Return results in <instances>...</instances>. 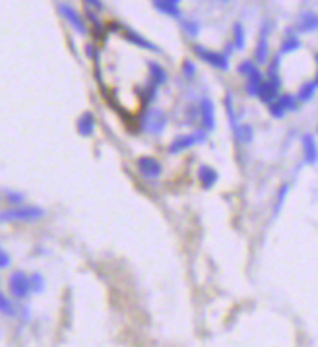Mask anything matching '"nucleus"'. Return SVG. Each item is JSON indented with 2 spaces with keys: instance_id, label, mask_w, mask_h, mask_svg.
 Wrapping results in <instances>:
<instances>
[{
  "instance_id": "f03ea898",
  "label": "nucleus",
  "mask_w": 318,
  "mask_h": 347,
  "mask_svg": "<svg viewBox=\"0 0 318 347\" xmlns=\"http://www.w3.org/2000/svg\"><path fill=\"white\" fill-rule=\"evenodd\" d=\"M192 51H194V55L200 58V60H204V62L210 64V66H214L216 70H221V72L229 70V58H227L225 53L210 51V49H206L202 45H194Z\"/></svg>"
},
{
  "instance_id": "7ed1b4c3",
  "label": "nucleus",
  "mask_w": 318,
  "mask_h": 347,
  "mask_svg": "<svg viewBox=\"0 0 318 347\" xmlns=\"http://www.w3.org/2000/svg\"><path fill=\"white\" fill-rule=\"evenodd\" d=\"M206 136H208V132L206 130L190 132V134H185V136H177L173 142L169 144V153H171V155H177V153H181V151H185V149H190V147H194V145L202 144V142H206Z\"/></svg>"
},
{
  "instance_id": "473e14b6",
  "label": "nucleus",
  "mask_w": 318,
  "mask_h": 347,
  "mask_svg": "<svg viewBox=\"0 0 318 347\" xmlns=\"http://www.w3.org/2000/svg\"><path fill=\"white\" fill-rule=\"evenodd\" d=\"M268 105H270V109H268V111H270V115L274 116V118H281V116L285 115V109H283V107L277 103V99H274V101L268 103Z\"/></svg>"
},
{
  "instance_id": "a211bd4d",
  "label": "nucleus",
  "mask_w": 318,
  "mask_h": 347,
  "mask_svg": "<svg viewBox=\"0 0 318 347\" xmlns=\"http://www.w3.org/2000/svg\"><path fill=\"white\" fill-rule=\"evenodd\" d=\"M153 8L157 10L159 14L171 16V18H181L179 4H173V2H167V0H153Z\"/></svg>"
},
{
  "instance_id": "c85d7f7f",
  "label": "nucleus",
  "mask_w": 318,
  "mask_h": 347,
  "mask_svg": "<svg viewBox=\"0 0 318 347\" xmlns=\"http://www.w3.org/2000/svg\"><path fill=\"white\" fill-rule=\"evenodd\" d=\"M183 29L187 31L188 35L196 37V35L200 33V24H198V22H194V20H183Z\"/></svg>"
},
{
  "instance_id": "ddd939ff",
  "label": "nucleus",
  "mask_w": 318,
  "mask_h": 347,
  "mask_svg": "<svg viewBox=\"0 0 318 347\" xmlns=\"http://www.w3.org/2000/svg\"><path fill=\"white\" fill-rule=\"evenodd\" d=\"M76 128H78V134L80 136H91L93 130H95V116L91 115L89 111L82 113L78 122H76Z\"/></svg>"
},
{
  "instance_id": "6ab92c4d",
  "label": "nucleus",
  "mask_w": 318,
  "mask_h": 347,
  "mask_svg": "<svg viewBox=\"0 0 318 347\" xmlns=\"http://www.w3.org/2000/svg\"><path fill=\"white\" fill-rule=\"evenodd\" d=\"M316 89H318V86L314 84V82H306V84H303V86H301V89H299L297 99H299L301 103H308L312 97H314Z\"/></svg>"
},
{
  "instance_id": "58836bf2",
  "label": "nucleus",
  "mask_w": 318,
  "mask_h": 347,
  "mask_svg": "<svg viewBox=\"0 0 318 347\" xmlns=\"http://www.w3.org/2000/svg\"><path fill=\"white\" fill-rule=\"evenodd\" d=\"M316 62H318V55H316Z\"/></svg>"
},
{
  "instance_id": "f8f14e48",
  "label": "nucleus",
  "mask_w": 318,
  "mask_h": 347,
  "mask_svg": "<svg viewBox=\"0 0 318 347\" xmlns=\"http://www.w3.org/2000/svg\"><path fill=\"white\" fill-rule=\"evenodd\" d=\"M268 28H270V22H264L260 41H258V47H256V60H258V64L266 62V60H268V55H270V47H268V31H270V29Z\"/></svg>"
},
{
  "instance_id": "e433bc0d",
  "label": "nucleus",
  "mask_w": 318,
  "mask_h": 347,
  "mask_svg": "<svg viewBox=\"0 0 318 347\" xmlns=\"http://www.w3.org/2000/svg\"><path fill=\"white\" fill-rule=\"evenodd\" d=\"M314 84H316V86H318V74H316V80H314Z\"/></svg>"
},
{
  "instance_id": "4c0bfd02",
  "label": "nucleus",
  "mask_w": 318,
  "mask_h": 347,
  "mask_svg": "<svg viewBox=\"0 0 318 347\" xmlns=\"http://www.w3.org/2000/svg\"><path fill=\"white\" fill-rule=\"evenodd\" d=\"M223 2H229V0H223Z\"/></svg>"
},
{
  "instance_id": "cd10ccee",
  "label": "nucleus",
  "mask_w": 318,
  "mask_h": 347,
  "mask_svg": "<svg viewBox=\"0 0 318 347\" xmlns=\"http://www.w3.org/2000/svg\"><path fill=\"white\" fill-rule=\"evenodd\" d=\"M4 196H6V202L12 206H22V202L26 200V196L22 192H14V190H6Z\"/></svg>"
},
{
  "instance_id": "c756f323",
  "label": "nucleus",
  "mask_w": 318,
  "mask_h": 347,
  "mask_svg": "<svg viewBox=\"0 0 318 347\" xmlns=\"http://www.w3.org/2000/svg\"><path fill=\"white\" fill-rule=\"evenodd\" d=\"M29 279H31V293H41L45 289V281L39 274H33Z\"/></svg>"
},
{
  "instance_id": "2eb2a0df",
  "label": "nucleus",
  "mask_w": 318,
  "mask_h": 347,
  "mask_svg": "<svg viewBox=\"0 0 318 347\" xmlns=\"http://www.w3.org/2000/svg\"><path fill=\"white\" fill-rule=\"evenodd\" d=\"M262 82H264V76L262 72L256 68L250 76H246V93L250 97H258V89H260Z\"/></svg>"
},
{
  "instance_id": "4468645a",
  "label": "nucleus",
  "mask_w": 318,
  "mask_h": 347,
  "mask_svg": "<svg viewBox=\"0 0 318 347\" xmlns=\"http://www.w3.org/2000/svg\"><path fill=\"white\" fill-rule=\"evenodd\" d=\"M277 95H279V86H275L270 80H264L258 89V99L264 103H272L274 99H277Z\"/></svg>"
},
{
  "instance_id": "72a5a7b5",
  "label": "nucleus",
  "mask_w": 318,
  "mask_h": 347,
  "mask_svg": "<svg viewBox=\"0 0 318 347\" xmlns=\"http://www.w3.org/2000/svg\"><path fill=\"white\" fill-rule=\"evenodd\" d=\"M8 266H10V254L0 246V270L2 268H8Z\"/></svg>"
},
{
  "instance_id": "bb28decb",
  "label": "nucleus",
  "mask_w": 318,
  "mask_h": 347,
  "mask_svg": "<svg viewBox=\"0 0 318 347\" xmlns=\"http://www.w3.org/2000/svg\"><path fill=\"white\" fill-rule=\"evenodd\" d=\"M0 312H2V314H16L14 303H12L10 297H6L4 293H0Z\"/></svg>"
},
{
  "instance_id": "0eeeda50",
  "label": "nucleus",
  "mask_w": 318,
  "mask_h": 347,
  "mask_svg": "<svg viewBox=\"0 0 318 347\" xmlns=\"http://www.w3.org/2000/svg\"><path fill=\"white\" fill-rule=\"evenodd\" d=\"M200 120H202V126L206 132L214 130L216 128V111H214V101L208 97V95H204L202 99H200Z\"/></svg>"
},
{
  "instance_id": "f704fd0d",
  "label": "nucleus",
  "mask_w": 318,
  "mask_h": 347,
  "mask_svg": "<svg viewBox=\"0 0 318 347\" xmlns=\"http://www.w3.org/2000/svg\"><path fill=\"white\" fill-rule=\"evenodd\" d=\"M87 6H93V8H97V10H103V2L101 0H86Z\"/></svg>"
},
{
  "instance_id": "1a4fd4ad",
  "label": "nucleus",
  "mask_w": 318,
  "mask_h": 347,
  "mask_svg": "<svg viewBox=\"0 0 318 347\" xmlns=\"http://www.w3.org/2000/svg\"><path fill=\"white\" fill-rule=\"evenodd\" d=\"M303 159L308 165H316L318 163V144L312 134H304L303 136Z\"/></svg>"
},
{
  "instance_id": "dca6fc26",
  "label": "nucleus",
  "mask_w": 318,
  "mask_h": 347,
  "mask_svg": "<svg viewBox=\"0 0 318 347\" xmlns=\"http://www.w3.org/2000/svg\"><path fill=\"white\" fill-rule=\"evenodd\" d=\"M147 68H149V78H151V84H153L155 87L163 86V84L167 82V72H165V68H163L161 64L153 62V60H149Z\"/></svg>"
},
{
  "instance_id": "5701e85b",
  "label": "nucleus",
  "mask_w": 318,
  "mask_h": 347,
  "mask_svg": "<svg viewBox=\"0 0 318 347\" xmlns=\"http://www.w3.org/2000/svg\"><path fill=\"white\" fill-rule=\"evenodd\" d=\"M225 111H227V115H229V122H231V128L233 130H237V126H239V120H237V115H235V105H233V95L231 93H227L225 95Z\"/></svg>"
},
{
  "instance_id": "b1692460",
  "label": "nucleus",
  "mask_w": 318,
  "mask_h": 347,
  "mask_svg": "<svg viewBox=\"0 0 318 347\" xmlns=\"http://www.w3.org/2000/svg\"><path fill=\"white\" fill-rule=\"evenodd\" d=\"M297 97L289 95V93H283V95H277V103L285 109V111H297Z\"/></svg>"
},
{
  "instance_id": "412c9836",
  "label": "nucleus",
  "mask_w": 318,
  "mask_h": 347,
  "mask_svg": "<svg viewBox=\"0 0 318 347\" xmlns=\"http://www.w3.org/2000/svg\"><path fill=\"white\" fill-rule=\"evenodd\" d=\"M245 41H246V37H245V28H243V24H235L233 26V47L235 49H245Z\"/></svg>"
},
{
  "instance_id": "7c9ffc66",
  "label": "nucleus",
  "mask_w": 318,
  "mask_h": 347,
  "mask_svg": "<svg viewBox=\"0 0 318 347\" xmlns=\"http://www.w3.org/2000/svg\"><path fill=\"white\" fill-rule=\"evenodd\" d=\"M256 68H258V66H256L252 60H243V62L239 64V74H243V76L246 78V76H250V74L254 72Z\"/></svg>"
},
{
  "instance_id": "20e7f679",
  "label": "nucleus",
  "mask_w": 318,
  "mask_h": 347,
  "mask_svg": "<svg viewBox=\"0 0 318 347\" xmlns=\"http://www.w3.org/2000/svg\"><path fill=\"white\" fill-rule=\"evenodd\" d=\"M142 126H144V130L147 134L159 136L167 126V115L161 109H149L142 118Z\"/></svg>"
},
{
  "instance_id": "a878e982",
  "label": "nucleus",
  "mask_w": 318,
  "mask_h": 347,
  "mask_svg": "<svg viewBox=\"0 0 318 347\" xmlns=\"http://www.w3.org/2000/svg\"><path fill=\"white\" fill-rule=\"evenodd\" d=\"M268 80L274 82L275 86L281 87V80H279V57L274 58V62L270 64V72H268Z\"/></svg>"
},
{
  "instance_id": "423d86ee",
  "label": "nucleus",
  "mask_w": 318,
  "mask_h": 347,
  "mask_svg": "<svg viewBox=\"0 0 318 347\" xmlns=\"http://www.w3.org/2000/svg\"><path fill=\"white\" fill-rule=\"evenodd\" d=\"M136 169H138V173L142 175L144 179H147V181H155V179H159L161 173H163L161 163H159L155 157H151V155H142V157H138V161H136Z\"/></svg>"
},
{
  "instance_id": "9d476101",
  "label": "nucleus",
  "mask_w": 318,
  "mask_h": 347,
  "mask_svg": "<svg viewBox=\"0 0 318 347\" xmlns=\"http://www.w3.org/2000/svg\"><path fill=\"white\" fill-rule=\"evenodd\" d=\"M124 37H126V41L132 45H136V47H140V49H145V51H151V53H159V47L155 43H151V41H147L145 37H142L138 31H134V29H124Z\"/></svg>"
},
{
  "instance_id": "c9c22d12",
  "label": "nucleus",
  "mask_w": 318,
  "mask_h": 347,
  "mask_svg": "<svg viewBox=\"0 0 318 347\" xmlns=\"http://www.w3.org/2000/svg\"><path fill=\"white\" fill-rule=\"evenodd\" d=\"M167 2H173V4H179V2H181V0H167Z\"/></svg>"
},
{
  "instance_id": "6e6552de",
  "label": "nucleus",
  "mask_w": 318,
  "mask_h": 347,
  "mask_svg": "<svg viewBox=\"0 0 318 347\" xmlns=\"http://www.w3.org/2000/svg\"><path fill=\"white\" fill-rule=\"evenodd\" d=\"M58 10H60L62 18H64V20H66V22L72 26V29H76V31H78V33H82V35L86 33V31H87L86 22L82 20V16L78 14V12L74 10L70 4H64V2H62V4H58Z\"/></svg>"
},
{
  "instance_id": "39448f33",
  "label": "nucleus",
  "mask_w": 318,
  "mask_h": 347,
  "mask_svg": "<svg viewBox=\"0 0 318 347\" xmlns=\"http://www.w3.org/2000/svg\"><path fill=\"white\" fill-rule=\"evenodd\" d=\"M8 287H10V295L16 299H26L31 293V279L24 272H14L8 279Z\"/></svg>"
},
{
  "instance_id": "4be33fe9",
  "label": "nucleus",
  "mask_w": 318,
  "mask_h": 347,
  "mask_svg": "<svg viewBox=\"0 0 318 347\" xmlns=\"http://www.w3.org/2000/svg\"><path fill=\"white\" fill-rule=\"evenodd\" d=\"M237 138H239V142H245V144H250L252 142V138H254V130H252V126H248V124H239L237 126Z\"/></svg>"
},
{
  "instance_id": "9b49d317",
  "label": "nucleus",
  "mask_w": 318,
  "mask_h": 347,
  "mask_svg": "<svg viewBox=\"0 0 318 347\" xmlns=\"http://www.w3.org/2000/svg\"><path fill=\"white\" fill-rule=\"evenodd\" d=\"M196 177H198V183H200L204 188L216 187V183L219 181V175H217V171L214 169V167H210V165H202V167H198V173H196Z\"/></svg>"
},
{
  "instance_id": "aec40b11",
  "label": "nucleus",
  "mask_w": 318,
  "mask_h": 347,
  "mask_svg": "<svg viewBox=\"0 0 318 347\" xmlns=\"http://www.w3.org/2000/svg\"><path fill=\"white\" fill-rule=\"evenodd\" d=\"M289 188L291 185L289 183H283L279 190H277V198H275V206H274V216H277L279 212H281V208H283V204H285V198H287V194H289Z\"/></svg>"
},
{
  "instance_id": "2f4dec72",
  "label": "nucleus",
  "mask_w": 318,
  "mask_h": 347,
  "mask_svg": "<svg viewBox=\"0 0 318 347\" xmlns=\"http://www.w3.org/2000/svg\"><path fill=\"white\" fill-rule=\"evenodd\" d=\"M183 76H185L187 80H192V78L196 76V64H194L192 60H185V62H183Z\"/></svg>"
},
{
  "instance_id": "f3484780",
  "label": "nucleus",
  "mask_w": 318,
  "mask_h": 347,
  "mask_svg": "<svg viewBox=\"0 0 318 347\" xmlns=\"http://www.w3.org/2000/svg\"><path fill=\"white\" fill-rule=\"evenodd\" d=\"M297 28H299V31H304V33L316 31L318 29V16L312 14V12H304V14L299 18Z\"/></svg>"
},
{
  "instance_id": "393cba45",
  "label": "nucleus",
  "mask_w": 318,
  "mask_h": 347,
  "mask_svg": "<svg viewBox=\"0 0 318 347\" xmlns=\"http://www.w3.org/2000/svg\"><path fill=\"white\" fill-rule=\"evenodd\" d=\"M301 47V41L293 35V33H287V39L283 41L281 45V55H287V53H293V51H297Z\"/></svg>"
},
{
  "instance_id": "f257e3e1",
  "label": "nucleus",
  "mask_w": 318,
  "mask_h": 347,
  "mask_svg": "<svg viewBox=\"0 0 318 347\" xmlns=\"http://www.w3.org/2000/svg\"><path fill=\"white\" fill-rule=\"evenodd\" d=\"M45 216V210L39 206H16L12 210L0 212V223L6 221H20V223H33Z\"/></svg>"
}]
</instances>
